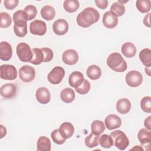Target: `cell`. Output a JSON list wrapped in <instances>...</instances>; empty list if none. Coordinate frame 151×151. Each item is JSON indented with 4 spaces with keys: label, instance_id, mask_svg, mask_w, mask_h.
<instances>
[{
    "label": "cell",
    "instance_id": "cell-1",
    "mask_svg": "<svg viewBox=\"0 0 151 151\" xmlns=\"http://www.w3.org/2000/svg\"><path fill=\"white\" fill-rule=\"evenodd\" d=\"M100 18L98 11L92 7H87L79 13L77 17V23L82 28H87L96 23Z\"/></svg>",
    "mask_w": 151,
    "mask_h": 151
},
{
    "label": "cell",
    "instance_id": "cell-2",
    "mask_svg": "<svg viewBox=\"0 0 151 151\" xmlns=\"http://www.w3.org/2000/svg\"><path fill=\"white\" fill-rule=\"evenodd\" d=\"M106 62L109 67L116 72H124L127 67L126 62L119 52L110 54L107 58Z\"/></svg>",
    "mask_w": 151,
    "mask_h": 151
},
{
    "label": "cell",
    "instance_id": "cell-3",
    "mask_svg": "<svg viewBox=\"0 0 151 151\" xmlns=\"http://www.w3.org/2000/svg\"><path fill=\"white\" fill-rule=\"evenodd\" d=\"M113 145L120 150H125L129 145V140L126 134L122 130H116L110 134Z\"/></svg>",
    "mask_w": 151,
    "mask_h": 151
},
{
    "label": "cell",
    "instance_id": "cell-4",
    "mask_svg": "<svg viewBox=\"0 0 151 151\" xmlns=\"http://www.w3.org/2000/svg\"><path fill=\"white\" fill-rule=\"evenodd\" d=\"M17 54L22 62H30L32 58V51L29 45L25 42L19 43L16 48Z\"/></svg>",
    "mask_w": 151,
    "mask_h": 151
},
{
    "label": "cell",
    "instance_id": "cell-5",
    "mask_svg": "<svg viewBox=\"0 0 151 151\" xmlns=\"http://www.w3.org/2000/svg\"><path fill=\"white\" fill-rule=\"evenodd\" d=\"M17 70L11 64H4L0 67V77L5 80H14L17 77Z\"/></svg>",
    "mask_w": 151,
    "mask_h": 151
},
{
    "label": "cell",
    "instance_id": "cell-6",
    "mask_svg": "<svg viewBox=\"0 0 151 151\" xmlns=\"http://www.w3.org/2000/svg\"><path fill=\"white\" fill-rule=\"evenodd\" d=\"M65 76L64 69L60 66L54 67L48 73L47 79L52 84H58L60 83Z\"/></svg>",
    "mask_w": 151,
    "mask_h": 151
},
{
    "label": "cell",
    "instance_id": "cell-7",
    "mask_svg": "<svg viewBox=\"0 0 151 151\" xmlns=\"http://www.w3.org/2000/svg\"><path fill=\"white\" fill-rule=\"evenodd\" d=\"M125 80L127 84L132 87L139 86L143 81V76L138 71L132 70L128 72L126 76Z\"/></svg>",
    "mask_w": 151,
    "mask_h": 151
},
{
    "label": "cell",
    "instance_id": "cell-8",
    "mask_svg": "<svg viewBox=\"0 0 151 151\" xmlns=\"http://www.w3.org/2000/svg\"><path fill=\"white\" fill-rule=\"evenodd\" d=\"M19 76L20 79L25 83L32 81L35 76V69L28 65H25L19 70Z\"/></svg>",
    "mask_w": 151,
    "mask_h": 151
},
{
    "label": "cell",
    "instance_id": "cell-9",
    "mask_svg": "<svg viewBox=\"0 0 151 151\" xmlns=\"http://www.w3.org/2000/svg\"><path fill=\"white\" fill-rule=\"evenodd\" d=\"M29 31L32 34L42 36L47 32V25L45 22L35 19L30 23Z\"/></svg>",
    "mask_w": 151,
    "mask_h": 151
},
{
    "label": "cell",
    "instance_id": "cell-10",
    "mask_svg": "<svg viewBox=\"0 0 151 151\" xmlns=\"http://www.w3.org/2000/svg\"><path fill=\"white\" fill-rule=\"evenodd\" d=\"M63 61L67 65H73L77 63L78 60V54L73 49H68L64 51L62 55Z\"/></svg>",
    "mask_w": 151,
    "mask_h": 151
},
{
    "label": "cell",
    "instance_id": "cell-11",
    "mask_svg": "<svg viewBox=\"0 0 151 151\" xmlns=\"http://www.w3.org/2000/svg\"><path fill=\"white\" fill-rule=\"evenodd\" d=\"M68 24L64 19H58L54 21L52 25L54 32L58 35H63L65 34L68 30Z\"/></svg>",
    "mask_w": 151,
    "mask_h": 151
},
{
    "label": "cell",
    "instance_id": "cell-12",
    "mask_svg": "<svg viewBox=\"0 0 151 151\" xmlns=\"http://www.w3.org/2000/svg\"><path fill=\"white\" fill-rule=\"evenodd\" d=\"M102 22L105 27L111 29L116 27L118 24L117 17L110 11L106 12L102 19Z\"/></svg>",
    "mask_w": 151,
    "mask_h": 151
},
{
    "label": "cell",
    "instance_id": "cell-13",
    "mask_svg": "<svg viewBox=\"0 0 151 151\" xmlns=\"http://www.w3.org/2000/svg\"><path fill=\"white\" fill-rule=\"evenodd\" d=\"M104 123L107 129L111 130L121 126L122 120L118 116L114 114H111L108 115L105 118Z\"/></svg>",
    "mask_w": 151,
    "mask_h": 151
},
{
    "label": "cell",
    "instance_id": "cell-14",
    "mask_svg": "<svg viewBox=\"0 0 151 151\" xmlns=\"http://www.w3.org/2000/svg\"><path fill=\"white\" fill-rule=\"evenodd\" d=\"M0 93L4 98L10 99L16 95L17 87L12 83L5 84L1 87Z\"/></svg>",
    "mask_w": 151,
    "mask_h": 151
},
{
    "label": "cell",
    "instance_id": "cell-15",
    "mask_svg": "<svg viewBox=\"0 0 151 151\" xmlns=\"http://www.w3.org/2000/svg\"><path fill=\"white\" fill-rule=\"evenodd\" d=\"M35 97L40 103L45 104L50 102L51 99V94L47 88L41 87L37 90Z\"/></svg>",
    "mask_w": 151,
    "mask_h": 151
},
{
    "label": "cell",
    "instance_id": "cell-16",
    "mask_svg": "<svg viewBox=\"0 0 151 151\" xmlns=\"http://www.w3.org/2000/svg\"><path fill=\"white\" fill-rule=\"evenodd\" d=\"M12 55L11 45L6 41H2L0 44V58L3 61H8Z\"/></svg>",
    "mask_w": 151,
    "mask_h": 151
},
{
    "label": "cell",
    "instance_id": "cell-17",
    "mask_svg": "<svg viewBox=\"0 0 151 151\" xmlns=\"http://www.w3.org/2000/svg\"><path fill=\"white\" fill-rule=\"evenodd\" d=\"M84 78L82 73L80 71H74L69 76L68 83L70 86L74 88L80 86L83 82Z\"/></svg>",
    "mask_w": 151,
    "mask_h": 151
},
{
    "label": "cell",
    "instance_id": "cell-18",
    "mask_svg": "<svg viewBox=\"0 0 151 151\" xmlns=\"http://www.w3.org/2000/svg\"><path fill=\"white\" fill-rule=\"evenodd\" d=\"M58 130L60 134L65 139L71 137L74 132V127L70 122H64L62 123Z\"/></svg>",
    "mask_w": 151,
    "mask_h": 151
},
{
    "label": "cell",
    "instance_id": "cell-19",
    "mask_svg": "<svg viewBox=\"0 0 151 151\" xmlns=\"http://www.w3.org/2000/svg\"><path fill=\"white\" fill-rule=\"evenodd\" d=\"M131 106V103L129 99L126 98H122L117 101L116 110L119 113L125 114L130 111Z\"/></svg>",
    "mask_w": 151,
    "mask_h": 151
},
{
    "label": "cell",
    "instance_id": "cell-20",
    "mask_svg": "<svg viewBox=\"0 0 151 151\" xmlns=\"http://www.w3.org/2000/svg\"><path fill=\"white\" fill-rule=\"evenodd\" d=\"M121 51L124 57L127 58H132L136 55V48L133 43L127 42L122 45Z\"/></svg>",
    "mask_w": 151,
    "mask_h": 151
},
{
    "label": "cell",
    "instance_id": "cell-21",
    "mask_svg": "<svg viewBox=\"0 0 151 151\" xmlns=\"http://www.w3.org/2000/svg\"><path fill=\"white\" fill-rule=\"evenodd\" d=\"M14 31L17 37H25L27 34V21H18L15 22Z\"/></svg>",
    "mask_w": 151,
    "mask_h": 151
},
{
    "label": "cell",
    "instance_id": "cell-22",
    "mask_svg": "<svg viewBox=\"0 0 151 151\" xmlns=\"http://www.w3.org/2000/svg\"><path fill=\"white\" fill-rule=\"evenodd\" d=\"M51 144L49 138L46 136H40L37 143V150L38 151H50Z\"/></svg>",
    "mask_w": 151,
    "mask_h": 151
},
{
    "label": "cell",
    "instance_id": "cell-23",
    "mask_svg": "<svg viewBox=\"0 0 151 151\" xmlns=\"http://www.w3.org/2000/svg\"><path fill=\"white\" fill-rule=\"evenodd\" d=\"M60 98L65 103H70L75 99L74 91L69 87L65 88L60 93Z\"/></svg>",
    "mask_w": 151,
    "mask_h": 151
},
{
    "label": "cell",
    "instance_id": "cell-24",
    "mask_svg": "<svg viewBox=\"0 0 151 151\" xmlns=\"http://www.w3.org/2000/svg\"><path fill=\"white\" fill-rule=\"evenodd\" d=\"M86 74L90 79L96 80L101 77V70L99 66L96 65H91L87 68Z\"/></svg>",
    "mask_w": 151,
    "mask_h": 151
},
{
    "label": "cell",
    "instance_id": "cell-25",
    "mask_svg": "<svg viewBox=\"0 0 151 151\" xmlns=\"http://www.w3.org/2000/svg\"><path fill=\"white\" fill-rule=\"evenodd\" d=\"M40 13L43 19L50 21L54 19L55 15V11L52 6L50 5H45L41 8Z\"/></svg>",
    "mask_w": 151,
    "mask_h": 151
},
{
    "label": "cell",
    "instance_id": "cell-26",
    "mask_svg": "<svg viewBox=\"0 0 151 151\" xmlns=\"http://www.w3.org/2000/svg\"><path fill=\"white\" fill-rule=\"evenodd\" d=\"M137 138L142 145L150 143L151 141V131L146 128L142 129L137 134Z\"/></svg>",
    "mask_w": 151,
    "mask_h": 151
},
{
    "label": "cell",
    "instance_id": "cell-27",
    "mask_svg": "<svg viewBox=\"0 0 151 151\" xmlns=\"http://www.w3.org/2000/svg\"><path fill=\"white\" fill-rule=\"evenodd\" d=\"M139 58L146 67L151 66V50L149 48H144L139 53Z\"/></svg>",
    "mask_w": 151,
    "mask_h": 151
},
{
    "label": "cell",
    "instance_id": "cell-28",
    "mask_svg": "<svg viewBox=\"0 0 151 151\" xmlns=\"http://www.w3.org/2000/svg\"><path fill=\"white\" fill-rule=\"evenodd\" d=\"M32 58L29 62L34 65H39L44 62V54L41 48H34L32 49Z\"/></svg>",
    "mask_w": 151,
    "mask_h": 151
},
{
    "label": "cell",
    "instance_id": "cell-29",
    "mask_svg": "<svg viewBox=\"0 0 151 151\" xmlns=\"http://www.w3.org/2000/svg\"><path fill=\"white\" fill-rule=\"evenodd\" d=\"M106 127L104 123L99 120H94L91 124V133L95 135H100L105 130Z\"/></svg>",
    "mask_w": 151,
    "mask_h": 151
},
{
    "label": "cell",
    "instance_id": "cell-30",
    "mask_svg": "<svg viewBox=\"0 0 151 151\" xmlns=\"http://www.w3.org/2000/svg\"><path fill=\"white\" fill-rule=\"evenodd\" d=\"M80 6L79 2L77 0H65L63 3L64 9L70 13L76 12Z\"/></svg>",
    "mask_w": 151,
    "mask_h": 151
},
{
    "label": "cell",
    "instance_id": "cell-31",
    "mask_svg": "<svg viewBox=\"0 0 151 151\" xmlns=\"http://www.w3.org/2000/svg\"><path fill=\"white\" fill-rule=\"evenodd\" d=\"M136 5L139 12L147 13L150 9L151 2L150 0H138L136 2Z\"/></svg>",
    "mask_w": 151,
    "mask_h": 151
},
{
    "label": "cell",
    "instance_id": "cell-32",
    "mask_svg": "<svg viewBox=\"0 0 151 151\" xmlns=\"http://www.w3.org/2000/svg\"><path fill=\"white\" fill-rule=\"evenodd\" d=\"M99 143V136L90 133L85 139V145L88 148H93L98 146Z\"/></svg>",
    "mask_w": 151,
    "mask_h": 151
},
{
    "label": "cell",
    "instance_id": "cell-33",
    "mask_svg": "<svg viewBox=\"0 0 151 151\" xmlns=\"http://www.w3.org/2000/svg\"><path fill=\"white\" fill-rule=\"evenodd\" d=\"M125 6L123 4L118 2H114L110 7V12L114 14L117 17H121L125 12Z\"/></svg>",
    "mask_w": 151,
    "mask_h": 151
},
{
    "label": "cell",
    "instance_id": "cell-34",
    "mask_svg": "<svg viewBox=\"0 0 151 151\" xmlns=\"http://www.w3.org/2000/svg\"><path fill=\"white\" fill-rule=\"evenodd\" d=\"M99 144L102 147L106 149L110 148L113 145L111 137L106 134H102L99 137Z\"/></svg>",
    "mask_w": 151,
    "mask_h": 151
},
{
    "label": "cell",
    "instance_id": "cell-35",
    "mask_svg": "<svg viewBox=\"0 0 151 151\" xmlns=\"http://www.w3.org/2000/svg\"><path fill=\"white\" fill-rule=\"evenodd\" d=\"M12 22V18L7 12L0 13V27L6 28L9 27Z\"/></svg>",
    "mask_w": 151,
    "mask_h": 151
},
{
    "label": "cell",
    "instance_id": "cell-36",
    "mask_svg": "<svg viewBox=\"0 0 151 151\" xmlns=\"http://www.w3.org/2000/svg\"><path fill=\"white\" fill-rule=\"evenodd\" d=\"M140 107L144 112L150 113L151 112V97L150 96L143 97L140 101Z\"/></svg>",
    "mask_w": 151,
    "mask_h": 151
},
{
    "label": "cell",
    "instance_id": "cell-37",
    "mask_svg": "<svg viewBox=\"0 0 151 151\" xmlns=\"http://www.w3.org/2000/svg\"><path fill=\"white\" fill-rule=\"evenodd\" d=\"M76 91L80 94L84 95L88 93L90 90V84L88 80L84 79L83 83L75 88Z\"/></svg>",
    "mask_w": 151,
    "mask_h": 151
},
{
    "label": "cell",
    "instance_id": "cell-38",
    "mask_svg": "<svg viewBox=\"0 0 151 151\" xmlns=\"http://www.w3.org/2000/svg\"><path fill=\"white\" fill-rule=\"evenodd\" d=\"M51 137L52 138V141L57 145L63 144L66 140L60 134L58 129L54 130L51 133Z\"/></svg>",
    "mask_w": 151,
    "mask_h": 151
},
{
    "label": "cell",
    "instance_id": "cell-39",
    "mask_svg": "<svg viewBox=\"0 0 151 151\" xmlns=\"http://www.w3.org/2000/svg\"><path fill=\"white\" fill-rule=\"evenodd\" d=\"M13 21L14 23L18 21H28V18L27 14L24 11L18 10L14 14Z\"/></svg>",
    "mask_w": 151,
    "mask_h": 151
},
{
    "label": "cell",
    "instance_id": "cell-40",
    "mask_svg": "<svg viewBox=\"0 0 151 151\" xmlns=\"http://www.w3.org/2000/svg\"><path fill=\"white\" fill-rule=\"evenodd\" d=\"M27 14L28 18V21H31L35 18L37 14V10L36 7L33 5H28L26 6L24 10Z\"/></svg>",
    "mask_w": 151,
    "mask_h": 151
},
{
    "label": "cell",
    "instance_id": "cell-41",
    "mask_svg": "<svg viewBox=\"0 0 151 151\" xmlns=\"http://www.w3.org/2000/svg\"><path fill=\"white\" fill-rule=\"evenodd\" d=\"M44 54V62H50L53 58V51L49 48H41Z\"/></svg>",
    "mask_w": 151,
    "mask_h": 151
},
{
    "label": "cell",
    "instance_id": "cell-42",
    "mask_svg": "<svg viewBox=\"0 0 151 151\" xmlns=\"http://www.w3.org/2000/svg\"><path fill=\"white\" fill-rule=\"evenodd\" d=\"M18 2L19 1L18 0H5L4 4L7 9L12 10L17 6Z\"/></svg>",
    "mask_w": 151,
    "mask_h": 151
},
{
    "label": "cell",
    "instance_id": "cell-43",
    "mask_svg": "<svg viewBox=\"0 0 151 151\" xmlns=\"http://www.w3.org/2000/svg\"><path fill=\"white\" fill-rule=\"evenodd\" d=\"M95 4L96 6L102 9H104L107 7L108 1L107 0H96Z\"/></svg>",
    "mask_w": 151,
    "mask_h": 151
},
{
    "label": "cell",
    "instance_id": "cell-44",
    "mask_svg": "<svg viewBox=\"0 0 151 151\" xmlns=\"http://www.w3.org/2000/svg\"><path fill=\"white\" fill-rule=\"evenodd\" d=\"M144 126L148 130H151V116H148L144 122Z\"/></svg>",
    "mask_w": 151,
    "mask_h": 151
},
{
    "label": "cell",
    "instance_id": "cell-45",
    "mask_svg": "<svg viewBox=\"0 0 151 151\" xmlns=\"http://www.w3.org/2000/svg\"><path fill=\"white\" fill-rule=\"evenodd\" d=\"M150 14L148 13L147 15H145L143 19V24L145 26L150 28Z\"/></svg>",
    "mask_w": 151,
    "mask_h": 151
},
{
    "label": "cell",
    "instance_id": "cell-46",
    "mask_svg": "<svg viewBox=\"0 0 151 151\" xmlns=\"http://www.w3.org/2000/svg\"><path fill=\"white\" fill-rule=\"evenodd\" d=\"M0 129H1V139H2L6 134V129L2 124L0 125Z\"/></svg>",
    "mask_w": 151,
    "mask_h": 151
},
{
    "label": "cell",
    "instance_id": "cell-47",
    "mask_svg": "<svg viewBox=\"0 0 151 151\" xmlns=\"http://www.w3.org/2000/svg\"><path fill=\"white\" fill-rule=\"evenodd\" d=\"M145 73L149 76H150V67H145Z\"/></svg>",
    "mask_w": 151,
    "mask_h": 151
},
{
    "label": "cell",
    "instance_id": "cell-48",
    "mask_svg": "<svg viewBox=\"0 0 151 151\" xmlns=\"http://www.w3.org/2000/svg\"><path fill=\"white\" fill-rule=\"evenodd\" d=\"M131 150H143V149L140 146H135Z\"/></svg>",
    "mask_w": 151,
    "mask_h": 151
}]
</instances>
